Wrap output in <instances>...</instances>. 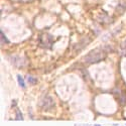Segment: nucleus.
Masks as SVG:
<instances>
[{
  "instance_id": "obj_5",
  "label": "nucleus",
  "mask_w": 126,
  "mask_h": 126,
  "mask_svg": "<svg viewBox=\"0 0 126 126\" xmlns=\"http://www.w3.org/2000/svg\"><path fill=\"white\" fill-rule=\"evenodd\" d=\"M27 80H28V82L31 84V85H35V84L37 83V80H36L35 78L30 77V76H28V77H27Z\"/></svg>"
},
{
  "instance_id": "obj_3",
  "label": "nucleus",
  "mask_w": 126,
  "mask_h": 126,
  "mask_svg": "<svg viewBox=\"0 0 126 126\" xmlns=\"http://www.w3.org/2000/svg\"><path fill=\"white\" fill-rule=\"evenodd\" d=\"M17 81L19 83V86L21 87V88H25V83H24V80L23 78L20 76V75H17Z\"/></svg>"
},
{
  "instance_id": "obj_1",
  "label": "nucleus",
  "mask_w": 126,
  "mask_h": 126,
  "mask_svg": "<svg viewBox=\"0 0 126 126\" xmlns=\"http://www.w3.org/2000/svg\"><path fill=\"white\" fill-rule=\"evenodd\" d=\"M105 57H106V51L97 48L91 50L88 55L84 57L83 62L86 63V64H96V63L101 62Z\"/></svg>"
},
{
  "instance_id": "obj_4",
  "label": "nucleus",
  "mask_w": 126,
  "mask_h": 126,
  "mask_svg": "<svg viewBox=\"0 0 126 126\" xmlns=\"http://www.w3.org/2000/svg\"><path fill=\"white\" fill-rule=\"evenodd\" d=\"M0 34H1V44H2V45H4V44H9V40H8L7 37L4 35L3 31H1V32H0Z\"/></svg>"
},
{
  "instance_id": "obj_8",
  "label": "nucleus",
  "mask_w": 126,
  "mask_h": 126,
  "mask_svg": "<svg viewBox=\"0 0 126 126\" xmlns=\"http://www.w3.org/2000/svg\"><path fill=\"white\" fill-rule=\"evenodd\" d=\"M124 47H126V39H125V41H124Z\"/></svg>"
},
{
  "instance_id": "obj_9",
  "label": "nucleus",
  "mask_w": 126,
  "mask_h": 126,
  "mask_svg": "<svg viewBox=\"0 0 126 126\" xmlns=\"http://www.w3.org/2000/svg\"><path fill=\"white\" fill-rule=\"evenodd\" d=\"M95 126H101V125H99V124H96V125H95Z\"/></svg>"
},
{
  "instance_id": "obj_2",
  "label": "nucleus",
  "mask_w": 126,
  "mask_h": 126,
  "mask_svg": "<svg viewBox=\"0 0 126 126\" xmlns=\"http://www.w3.org/2000/svg\"><path fill=\"white\" fill-rule=\"evenodd\" d=\"M55 105H56L55 100L52 99L50 96H46L45 98H43V99H41V101H40V106L43 107L45 110H49L51 108H54Z\"/></svg>"
},
{
  "instance_id": "obj_6",
  "label": "nucleus",
  "mask_w": 126,
  "mask_h": 126,
  "mask_svg": "<svg viewBox=\"0 0 126 126\" xmlns=\"http://www.w3.org/2000/svg\"><path fill=\"white\" fill-rule=\"evenodd\" d=\"M16 113H17V116H16V119L17 120H22L23 119V116L21 115V112H20L19 110H17L16 111Z\"/></svg>"
},
{
  "instance_id": "obj_7",
  "label": "nucleus",
  "mask_w": 126,
  "mask_h": 126,
  "mask_svg": "<svg viewBox=\"0 0 126 126\" xmlns=\"http://www.w3.org/2000/svg\"><path fill=\"white\" fill-rule=\"evenodd\" d=\"M120 102H121L122 105H124V104L126 103V99H125V96H124V95H122V97H121V99H120Z\"/></svg>"
}]
</instances>
